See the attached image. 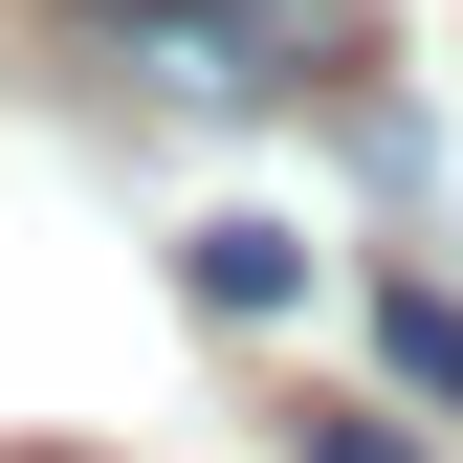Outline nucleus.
Here are the masks:
<instances>
[{
    "label": "nucleus",
    "mask_w": 463,
    "mask_h": 463,
    "mask_svg": "<svg viewBox=\"0 0 463 463\" xmlns=\"http://www.w3.org/2000/svg\"><path fill=\"white\" fill-rule=\"evenodd\" d=\"M67 44L155 110H287L354 67V0H67Z\"/></svg>",
    "instance_id": "obj_1"
},
{
    "label": "nucleus",
    "mask_w": 463,
    "mask_h": 463,
    "mask_svg": "<svg viewBox=\"0 0 463 463\" xmlns=\"http://www.w3.org/2000/svg\"><path fill=\"white\" fill-rule=\"evenodd\" d=\"M177 287H199L221 331H287V309H309V243H287V221H199V243H177Z\"/></svg>",
    "instance_id": "obj_2"
},
{
    "label": "nucleus",
    "mask_w": 463,
    "mask_h": 463,
    "mask_svg": "<svg viewBox=\"0 0 463 463\" xmlns=\"http://www.w3.org/2000/svg\"><path fill=\"white\" fill-rule=\"evenodd\" d=\"M375 354H397V397H463V287H397Z\"/></svg>",
    "instance_id": "obj_3"
},
{
    "label": "nucleus",
    "mask_w": 463,
    "mask_h": 463,
    "mask_svg": "<svg viewBox=\"0 0 463 463\" xmlns=\"http://www.w3.org/2000/svg\"><path fill=\"white\" fill-rule=\"evenodd\" d=\"M287 463H420L397 420H354V397H309V420H287Z\"/></svg>",
    "instance_id": "obj_4"
}]
</instances>
